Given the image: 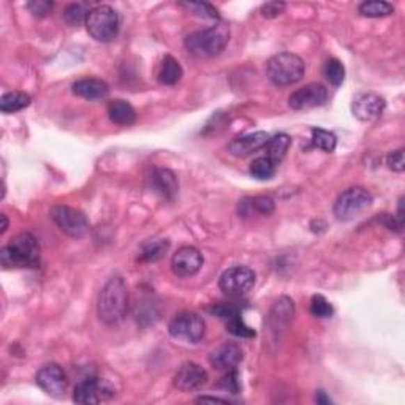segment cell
<instances>
[{
	"label": "cell",
	"instance_id": "21",
	"mask_svg": "<svg viewBox=\"0 0 405 405\" xmlns=\"http://www.w3.org/2000/svg\"><path fill=\"white\" fill-rule=\"evenodd\" d=\"M108 116L114 124L129 127L136 120V111L129 102L125 100H111L108 103Z\"/></svg>",
	"mask_w": 405,
	"mask_h": 405
},
{
	"label": "cell",
	"instance_id": "16",
	"mask_svg": "<svg viewBox=\"0 0 405 405\" xmlns=\"http://www.w3.org/2000/svg\"><path fill=\"white\" fill-rule=\"evenodd\" d=\"M269 135L266 132H255L251 135L236 138L228 144V152L233 157H247L257 150L263 149L269 141Z\"/></svg>",
	"mask_w": 405,
	"mask_h": 405
},
{
	"label": "cell",
	"instance_id": "14",
	"mask_svg": "<svg viewBox=\"0 0 405 405\" xmlns=\"http://www.w3.org/2000/svg\"><path fill=\"white\" fill-rule=\"evenodd\" d=\"M386 106L385 98L372 92H363L353 98L351 111L363 122H370V120L379 119Z\"/></svg>",
	"mask_w": 405,
	"mask_h": 405
},
{
	"label": "cell",
	"instance_id": "8",
	"mask_svg": "<svg viewBox=\"0 0 405 405\" xmlns=\"http://www.w3.org/2000/svg\"><path fill=\"white\" fill-rule=\"evenodd\" d=\"M51 219L67 236L70 238H83L89 231V222L81 211L74 207L57 205L51 207Z\"/></svg>",
	"mask_w": 405,
	"mask_h": 405
},
{
	"label": "cell",
	"instance_id": "38",
	"mask_svg": "<svg viewBox=\"0 0 405 405\" xmlns=\"http://www.w3.org/2000/svg\"><path fill=\"white\" fill-rule=\"evenodd\" d=\"M285 8H287V5L283 2H268L262 7V15L264 16V18L273 19V18H277L279 15H282Z\"/></svg>",
	"mask_w": 405,
	"mask_h": 405
},
{
	"label": "cell",
	"instance_id": "3",
	"mask_svg": "<svg viewBox=\"0 0 405 405\" xmlns=\"http://www.w3.org/2000/svg\"><path fill=\"white\" fill-rule=\"evenodd\" d=\"M0 263L8 268H37L40 264V247L35 236L21 233L0 251Z\"/></svg>",
	"mask_w": 405,
	"mask_h": 405
},
{
	"label": "cell",
	"instance_id": "22",
	"mask_svg": "<svg viewBox=\"0 0 405 405\" xmlns=\"http://www.w3.org/2000/svg\"><path fill=\"white\" fill-rule=\"evenodd\" d=\"M182 74H184V72H182L181 63H179L173 56H166L160 63L157 78L160 81V84L175 86L179 83V81H181Z\"/></svg>",
	"mask_w": 405,
	"mask_h": 405
},
{
	"label": "cell",
	"instance_id": "33",
	"mask_svg": "<svg viewBox=\"0 0 405 405\" xmlns=\"http://www.w3.org/2000/svg\"><path fill=\"white\" fill-rule=\"evenodd\" d=\"M182 7L187 8L189 11H193V15H198L202 16V18H211V19H219L221 16H219L217 10L212 7L209 3H198V2H192V3H181Z\"/></svg>",
	"mask_w": 405,
	"mask_h": 405
},
{
	"label": "cell",
	"instance_id": "9",
	"mask_svg": "<svg viewBox=\"0 0 405 405\" xmlns=\"http://www.w3.org/2000/svg\"><path fill=\"white\" fill-rule=\"evenodd\" d=\"M255 285V273L247 266H233L225 271L219 280L221 290L228 296H244Z\"/></svg>",
	"mask_w": 405,
	"mask_h": 405
},
{
	"label": "cell",
	"instance_id": "27",
	"mask_svg": "<svg viewBox=\"0 0 405 405\" xmlns=\"http://www.w3.org/2000/svg\"><path fill=\"white\" fill-rule=\"evenodd\" d=\"M276 165L273 160L268 157H258L251 164V175L258 179V181H268V179L273 177L276 175Z\"/></svg>",
	"mask_w": 405,
	"mask_h": 405
},
{
	"label": "cell",
	"instance_id": "35",
	"mask_svg": "<svg viewBox=\"0 0 405 405\" xmlns=\"http://www.w3.org/2000/svg\"><path fill=\"white\" fill-rule=\"evenodd\" d=\"M211 312L223 318V320H228V318L241 314V309L233 303H221V304H214L211 308Z\"/></svg>",
	"mask_w": 405,
	"mask_h": 405
},
{
	"label": "cell",
	"instance_id": "40",
	"mask_svg": "<svg viewBox=\"0 0 405 405\" xmlns=\"http://www.w3.org/2000/svg\"><path fill=\"white\" fill-rule=\"evenodd\" d=\"M317 402L318 404H331V399L325 396V392L323 391H318L317 392Z\"/></svg>",
	"mask_w": 405,
	"mask_h": 405
},
{
	"label": "cell",
	"instance_id": "36",
	"mask_svg": "<svg viewBox=\"0 0 405 405\" xmlns=\"http://www.w3.org/2000/svg\"><path fill=\"white\" fill-rule=\"evenodd\" d=\"M221 386L223 390H227L230 392H233V395H238L241 391V381H239V375L236 370H228V374L225 375L221 381Z\"/></svg>",
	"mask_w": 405,
	"mask_h": 405
},
{
	"label": "cell",
	"instance_id": "12",
	"mask_svg": "<svg viewBox=\"0 0 405 405\" xmlns=\"http://www.w3.org/2000/svg\"><path fill=\"white\" fill-rule=\"evenodd\" d=\"M37 385L42 388L46 395L53 397L65 396L67 391V375L59 364H46L37 374Z\"/></svg>",
	"mask_w": 405,
	"mask_h": 405
},
{
	"label": "cell",
	"instance_id": "37",
	"mask_svg": "<svg viewBox=\"0 0 405 405\" xmlns=\"http://www.w3.org/2000/svg\"><path fill=\"white\" fill-rule=\"evenodd\" d=\"M388 168L396 173H402L405 168V160H404V149H397L395 152H391L386 159Z\"/></svg>",
	"mask_w": 405,
	"mask_h": 405
},
{
	"label": "cell",
	"instance_id": "29",
	"mask_svg": "<svg viewBox=\"0 0 405 405\" xmlns=\"http://www.w3.org/2000/svg\"><path fill=\"white\" fill-rule=\"evenodd\" d=\"M225 321H227V331L230 334L236 335V338H241V339L255 338V331H253L251 326L246 325V321L242 320L241 314L231 317V318H228V320H225Z\"/></svg>",
	"mask_w": 405,
	"mask_h": 405
},
{
	"label": "cell",
	"instance_id": "20",
	"mask_svg": "<svg viewBox=\"0 0 405 405\" xmlns=\"http://www.w3.org/2000/svg\"><path fill=\"white\" fill-rule=\"evenodd\" d=\"M294 315V304L290 298L283 296L279 301H276L273 310H271L268 325L273 331H279V329L285 328L288 323L292 321Z\"/></svg>",
	"mask_w": 405,
	"mask_h": 405
},
{
	"label": "cell",
	"instance_id": "32",
	"mask_svg": "<svg viewBox=\"0 0 405 405\" xmlns=\"http://www.w3.org/2000/svg\"><path fill=\"white\" fill-rule=\"evenodd\" d=\"M88 15H89V11H86L84 5L72 3L67 7L65 13H63V18H65L68 24L79 26L81 22H86V19H88Z\"/></svg>",
	"mask_w": 405,
	"mask_h": 405
},
{
	"label": "cell",
	"instance_id": "2",
	"mask_svg": "<svg viewBox=\"0 0 405 405\" xmlns=\"http://www.w3.org/2000/svg\"><path fill=\"white\" fill-rule=\"evenodd\" d=\"M230 42V29L223 24L196 31L185 38V49L200 59H211L222 53Z\"/></svg>",
	"mask_w": 405,
	"mask_h": 405
},
{
	"label": "cell",
	"instance_id": "34",
	"mask_svg": "<svg viewBox=\"0 0 405 405\" xmlns=\"http://www.w3.org/2000/svg\"><path fill=\"white\" fill-rule=\"evenodd\" d=\"M27 8L37 18H45L53 11L54 3L49 2V0H33V2L27 3Z\"/></svg>",
	"mask_w": 405,
	"mask_h": 405
},
{
	"label": "cell",
	"instance_id": "31",
	"mask_svg": "<svg viewBox=\"0 0 405 405\" xmlns=\"http://www.w3.org/2000/svg\"><path fill=\"white\" fill-rule=\"evenodd\" d=\"M310 314L317 318H329L334 314V309L325 296L315 294L310 299Z\"/></svg>",
	"mask_w": 405,
	"mask_h": 405
},
{
	"label": "cell",
	"instance_id": "11",
	"mask_svg": "<svg viewBox=\"0 0 405 405\" xmlns=\"http://www.w3.org/2000/svg\"><path fill=\"white\" fill-rule=\"evenodd\" d=\"M328 100V89L323 84L312 83L304 86L298 90H294L288 98V105L296 111H303V109H312L325 105Z\"/></svg>",
	"mask_w": 405,
	"mask_h": 405
},
{
	"label": "cell",
	"instance_id": "17",
	"mask_svg": "<svg viewBox=\"0 0 405 405\" xmlns=\"http://www.w3.org/2000/svg\"><path fill=\"white\" fill-rule=\"evenodd\" d=\"M244 358L241 347L236 344H223L214 350L209 356L211 364L219 370H233Z\"/></svg>",
	"mask_w": 405,
	"mask_h": 405
},
{
	"label": "cell",
	"instance_id": "15",
	"mask_svg": "<svg viewBox=\"0 0 405 405\" xmlns=\"http://www.w3.org/2000/svg\"><path fill=\"white\" fill-rule=\"evenodd\" d=\"M209 375L200 364L196 363H184L181 367L177 369L175 375V386L179 391L192 392L196 390H201L202 386L207 383Z\"/></svg>",
	"mask_w": 405,
	"mask_h": 405
},
{
	"label": "cell",
	"instance_id": "18",
	"mask_svg": "<svg viewBox=\"0 0 405 405\" xmlns=\"http://www.w3.org/2000/svg\"><path fill=\"white\" fill-rule=\"evenodd\" d=\"M150 184H152V189L159 195L164 196L165 200H175L179 190V182L175 173L168 168H157L154 170L152 177H150Z\"/></svg>",
	"mask_w": 405,
	"mask_h": 405
},
{
	"label": "cell",
	"instance_id": "1",
	"mask_svg": "<svg viewBox=\"0 0 405 405\" xmlns=\"http://www.w3.org/2000/svg\"><path fill=\"white\" fill-rule=\"evenodd\" d=\"M98 318L108 326H116L129 312V290L122 277H113L102 288L97 304Z\"/></svg>",
	"mask_w": 405,
	"mask_h": 405
},
{
	"label": "cell",
	"instance_id": "4",
	"mask_svg": "<svg viewBox=\"0 0 405 405\" xmlns=\"http://www.w3.org/2000/svg\"><path fill=\"white\" fill-rule=\"evenodd\" d=\"M305 73V63L293 53H279L266 63V74L269 81L279 88L296 84Z\"/></svg>",
	"mask_w": 405,
	"mask_h": 405
},
{
	"label": "cell",
	"instance_id": "5",
	"mask_svg": "<svg viewBox=\"0 0 405 405\" xmlns=\"http://www.w3.org/2000/svg\"><path fill=\"white\" fill-rule=\"evenodd\" d=\"M89 35L102 43H109L118 37L120 19L118 11L109 5H98L89 10L88 19H86Z\"/></svg>",
	"mask_w": 405,
	"mask_h": 405
},
{
	"label": "cell",
	"instance_id": "10",
	"mask_svg": "<svg viewBox=\"0 0 405 405\" xmlns=\"http://www.w3.org/2000/svg\"><path fill=\"white\" fill-rule=\"evenodd\" d=\"M114 396V390L106 381L97 377L79 381L73 391V401L77 404H102Z\"/></svg>",
	"mask_w": 405,
	"mask_h": 405
},
{
	"label": "cell",
	"instance_id": "13",
	"mask_svg": "<svg viewBox=\"0 0 405 405\" xmlns=\"http://www.w3.org/2000/svg\"><path fill=\"white\" fill-rule=\"evenodd\" d=\"M202 255L196 247L184 246L177 248L171 258V271L177 277H192L202 266Z\"/></svg>",
	"mask_w": 405,
	"mask_h": 405
},
{
	"label": "cell",
	"instance_id": "26",
	"mask_svg": "<svg viewBox=\"0 0 405 405\" xmlns=\"http://www.w3.org/2000/svg\"><path fill=\"white\" fill-rule=\"evenodd\" d=\"M358 11L366 18H385L395 13V7L383 0H369V2H363Z\"/></svg>",
	"mask_w": 405,
	"mask_h": 405
},
{
	"label": "cell",
	"instance_id": "39",
	"mask_svg": "<svg viewBox=\"0 0 405 405\" xmlns=\"http://www.w3.org/2000/svg\"><path fill=\"white\" fill-rule=\"evenodd\" d=\"M196 402L202 404V402H219V404H228V401H225V399H219V397H209V396H202L196 399Z\"/></svg>",
	"mask_w": 405,
	"mask_h": 405
},
{
	"label": "cell",
	"instance_id": "28",
	"mask_svg": "<svg viewBox=\"0 0 405 405\" xmlns=\"http://www.w3.org/2000/svg\"><path fill=\"white\" fill-rule=\"evenodd\" d=\"M312 144L317 149H321L323 152L331 154L338 146V138L334 133L323 129H312Z\"/></svg>",
	"mask_w": 405,
	"mask_h": 405
},
{
	"label": "cell",
	"instance_id": "19",
	"mask_svg": "<svg viewBox=\"0 0 405 405\" xmlns=\"http://www.w3.org/2000/svg\"><path fill=\"white\" fill-rule=\"evenodd\" d=\"M72 90L84 100H103L109 94V86L103 79L83 78L72 86Z\"/></svg>",
	"mask_w": 405,
	"mask_h": 405
},
{
	"label": "cell",
	"instance_id": "7",
	"mask_svg": "<svg viewBox=\"0 0 405 405\" xmlns=\"http://www.w3.org/2000/svg\"><path fill=\"white\" fill-rule=\"evenodd\" d=\"M168 333L173 339L185 344H198L206 334V325L202 318L193 312H182L176 315L168 325Z\"/></svg>",
	"mask_w": 405,
	"mask_h": 405
},
{
	"label": "cell",
	"instance_id": "41",
	"mask_svg": "<svg viewBox=\"0 0 405 405\" xmlns=\"http://www.w3.org/2000/svg\"><path fill=\"white\" fill-rule=\"evenodd\" d=\"M0 219H2V230H0V235H3L8 228V219H7V216H5V214H2Z\"/></svg>",
	"mask_w": 405,
	"mask_h": 405
},
{
	"label": "cell",
	"instance_id": "30",
	"mask_svg": "<svg viewBox=\"0 0 405 405\" xmlns=\"http://www.w3.org/2000/svg\"><path fill=\"white\" fill-rule=\"evenodd\" d=\"M325 77L333 86H340L345 79V67L338 59H329L325 63Z\"/></svg>",
	"mask_w": 405,
	"mask_h": 405
},
{
	"label": "cell",
	"instance_id": "24",
	"mask_svg": "<svg viewBox=\"0 0 405 405\" xmlns=\"http://www.w3.org/2000/svg\"><path fill=\"white\" fill-rule=\"evenodd\" d=\"M32 103V97L26 92H8L0 100V111L5 114L18 113Z\"/></svg>",
	"mask_w": 405,
	"mask_h": 405
},
{
	"label": "cell",
	"instance_id": "25",
	"mask_svg": "<svg viewBox=\"0 0 405 405\" xmlns=\"http://www.w3.org/2000/svg\"><path fill=\"white\" fill-rule=\"evenodd\" d=\"M170 248V241L168 239H154L144 242L140 251L141 262H157L165 255Z\"/></svg>",
	"mask_w": 405,
	"mask_h": 405
},
{
	"label": "cell",
	"instance_id": "23",
	"mask_svg": "<svg viewBox=\"0 0 405 405\" xmlns=\"http://www.w3.org/2000/svg\"><path fill=\"white\" fill-rule=\"evenodd\" d=\"M292 146V138L287 135V133H279L273 138H269L268 144H266V157L271 159L274 164H279L280 160L285 157L288 149Z\"/></svg>",
	"mask_w": 405,
	"mask_h": 405
},
{
	"label": "cell",
	"instance_id": "6",
	"mask_svg": "<svg viewBox=\"0 0 405 405\" xmlns=\"http://www.w3.org/2000/svg\"><path fill=\"white\" fill-rule=\"evenodd\" d=\"M370 205H372V195H370L367 189H347L334 202V216L338 221L342 222L351 221V219H355L361 212L366 211Z\"/></svg>",
	"mask_w": 405,
	"mask_h": 405
}]
</instances>
